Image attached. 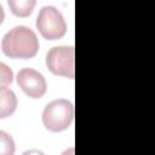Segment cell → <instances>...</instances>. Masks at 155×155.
I'll return each instance as SVG.
<instances>
[{
	"mask_svg": "<svg viewBox=\"0 0 155 155\" xmlns=\"http://www.w3.org/2000/svg\"><path fill=\"white\" fill-rule=\"evenodd\" d=\"M1 50L4 54L10 58L29 59L36 56L39 51V40L30 28L17 25L4 35Z\"/></svg>",
	"mask_w": 155,
	"mask_h": 155,
	"instance_id": "cell-1",
	"label": "cell"
},
{
	"mask_svg": "<svg viewBox=\"0 0 155 155\" xmlns=\"http://www.w3.org/2000/svg\"><path fill=\"white\" fill-rule=\"evenodd\" d=\"M74 120V105L64 98L50 102L42 111V124L51 132L67 130Z\"/></svg>",
	"mask_w": 155,
	"mask_h": 155,
	"instance_id": "cell-2",
	"label": "cell"
},
{
	"mask_svg": "<svg viewBox=\"0 0 155 155\" xmlns=\"http://www.w3.org/2000/svg\"><path fill=\"white\" fill-rule=\"evenodd\" d=\"M48 70L58 76L74 79L75 76V50L73 46H54L46 54Z\"/></svg>",
	"mask_w": 155,
	"mask_h": 155,
	"instance_id": "cell-3",
	"label": "cell"
},
{
	"mask_svg": "<svg viewBox=\"0 0 155 155\" xmlns=\"http://www.w3.org/2000/svg\"><path fill=\"white\" fill-rule=\"evenodd\" d=\"M36 28L47 40L61 39L67 31V23L54 6H44L36 17Z\"/></svg>",
	"mask_w": 155,
	"mask_h": 155,
	"instance_id": "cell-4",
	"label": "cell"
},
{
	"mask_svg": "<svg viewBox=\"0 0 155 155\" xmlns=\"http://www.w3.org/2000/svg\"><path fill=\"white\" fill-rule=\"evenodd\" d=\"M17 84L30 98H41L47 90V84L41 73L31 68H23L17 74Z\"/></svg>",
	"mask_w": 155,
	"mask_h": 155,
	"instance_id": "cell-5",
	"label": "cell"
},
{
	"mask_svg": "<svg viewBox=\"0 0 155 155\" xmlns=\"http://www.w3.org/2000/svg\"><path fill=\"white\" fill-rule=\"evenodd\" d=\"M17 107V98L12 90L7 87H0V117L5 119L10 116Z\"/></svg>",
	"mask_w": 155,
	"mask_h": 155,
	"instance_id": "cell-6",
	"label": "cell"
},
{
	"mask_svg": "<svg viewBox=\"0 0 155 155\" xmlns=\"http://www.w3.org/2000/svg\"><path fill=\"white\" fill-rule=\"evenodd\" d=\"M8 6L13 15L18 17H27L31 15L36 1L35 0H8Z\"/></svg>",
	"mask_w": 155,
	"mask_h": 155,
	"instance_id": "cell-7",
	"label": "cell"
},
{
	"mask_svg": "<svg viewBox=\"0 0 155 155\" xmlns=\"http://www.w3.org/2000/svg\"><path fill=\"white\" fill-rule=\"evenodd\" d=\"M0 155H13L15 154V142L12 137L5 131H0Z\"/></svg>",
	"mask_w": 155,
	"mask_h": 155,
	"instance_id": "cell-8",
	"label": "cell"
},
{
	"mask_svg": "<svg viewBox=\"0 0 155 155\" xmlns=\"http://www.w3.org/2000/svg\"><path fill=\"white\" fill-rule=\"evenodd\" d=\"M13 80V73L12 70L5 64V63H0V84L1 87H6L7 85H10Z\"/></svg>",
	"mask_w": 155,
	"mask_h": 155,
	"instance_id": "cell-9",
	"label": "cell"
},
{
	"mask_svg": "<svg viewBox=\"0 0 155 155\" xmlns=\"http://www.w3.org/2000/svg\"><path fill=\"white\" fill-rule=\"evenodd\" d=\"M22 155H45V154L39 149H30V150L24 151Z\"/></svg>",
	"mask_w": 155,
	"mask_h": 155,
	"instance_id": "cell-10",
	"label": "cell"
},
{
	"mask_svg": "<svg viewBox=\"0 0 155 155\" xmlns=\"http://www.w3.org/2000/svg\"><path fill=\"white\" fill-rule=\"evenodd\" d=\"M62 155H75V149H74V147H70V148H68L67 150H64V151L62 153Z\"/></svg>",
	"mask_w": 155,
	"mask_h": 155,
	"instance_id": "cell-11",
	"label": "cell"
}]
</instances>
